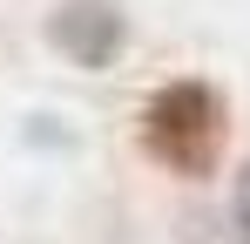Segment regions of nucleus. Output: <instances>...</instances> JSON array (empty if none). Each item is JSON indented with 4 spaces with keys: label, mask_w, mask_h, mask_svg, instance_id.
<instances>
[{
    "label": "nucleus",
    "mask_w": 250,
    "mask_h": 244,
    "mask_svg": "<svg viewBox=\"0 0 250 244\" xmlns=\"http://www.w3.org/2000/svg\"><path fill=\"white\" fill-rule=\"evenodd\" d=\"M142 149L183 183H209L230 156V95L203 75H169L142 102Z\"/></svg>",
    "instance_id": "obj_1"
},
{
    "label": "nucleus",
    "mask_w": 250,
    "mask_h": 244,
    "mask_svg": "<svg viewBox=\"0 0 250 244\" xmlns=\"http://www.w3.org/2000/svg\"><path fill=\"white\" fill-rule=\"evenodd\" d=\"M230 238L250 244V156L237 163V176H230Z\"/></svg>",
    "instance_id": "obj_3"
},
{
    "label": "nucleus",
    "mask_w": 250,
    "mask_h": 244,
    "mask_svg": "<svg viewBox=\"0 0 250 244\" xmlns=\"http://www.w3.org/2000/svg\"><path fill=\"white\" fill-rule=\"evenodd\" d=\"M47 48L75 61L82 75H108L128 48V14L115 0H61L47 14Z\"/></svg>",
    "instance_id": "obj_2"
}]
</instances>
